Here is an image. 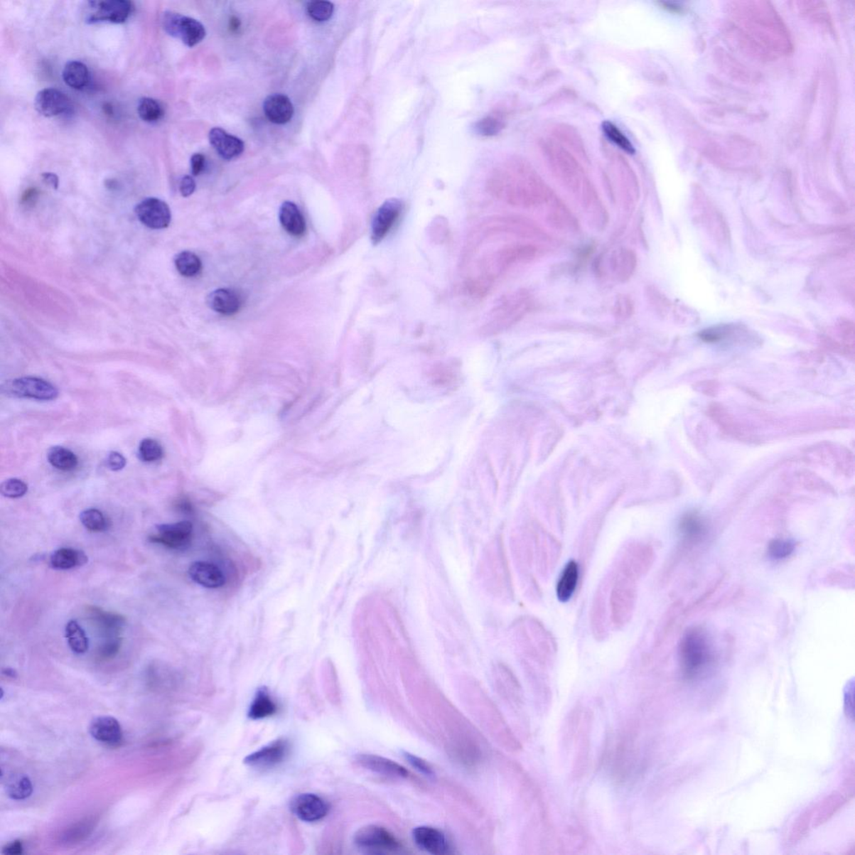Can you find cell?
Returning a JSON list of instances; mask_svg holds the SVG:
<instances>
[{
	"label": "cell",
	"instance_id": "6da1fadb",
	"mask_svg": "<svg viewBox=\"0 0 855 855\" xmlns=\"http://www.w3.org/2000/svg\"><path fill=\"white\" fill-rule=\"evenodd\" d=\"M729 16L737 26L773 55L792 50L790 33L771 3L737 1L729 4Z\"/></svg>",
	"mask_w": 855,
	"mask_h": 855
},
{
	"label": "cell",
	"instance_id": "7a4b0ae2",
	"mask_svg": "<svg viewBox=\"0 0 855 855\" xmlns=\"http://www.w3.org/2000/svg\"><path fill=\"white\" fill-rule=\"evenodd\" d=\"M500 174L499 192L511 203L536 207L551 199L546 184L527 166L518 163Z\"/></svg>",
	"mask_w": 855,
	"mask_h": 855
},
{
	"label": "cell",
	"instance_id": "3957f363",
	"mask_svg": "<svg viewBox=\"0 0 855 855\" xmlns=\"http://www.w3.org/2000/svg\"><path fill=\"white\" fill-rule=\"evenodd\" d=\"M679 653L682 671L689 678L701 674L713 660L708 635L697 628L687 630L682 637Z\"/></svg>",
	"mask_w": 855,
	"mask_h": 855
},
{
	"label": "cell",
	"instance_id": "277c9868",
	"mask_svg": "<svg viewBox=\"0 0 855 855\" xmlns=\"http://www.w3.org/2000/svg\"><path fill=\"white\" fill-rule=\"evenodd\" d=\"M543 148L554 173L564 185L576 193L592 194L581 166L569 152L554 143H547Z\"/></svg>",
	"mask_w": 855,
	"mask_h": 855
},
{
	"label": "cell",
	"instance_id": "5b68a950",
	"mask_svg": "<svg viewBox=\"0 0 855 855\" xmlns=\"http://www.w3.org/2000/svg\"><path fill=\"white\" fill-rule=\"evenodd\" d=\"M353 842L357 849L369 854L394 853L401 849L399 840L390 831L375 824L358 829Z\"/></svg>",
	"mask_w": 855,
	"mask_h": 855
},
{
	"label": "cell",
	"instance_id": "8992f818",
	"mask_svg": "<svg viewBox=\"0 0 855 855\" xmlns=\"http://www.w3.org/2000/svg\"><path fill=\"white\" fill-rule=\"evenodd\" d=\"M162 26L169 36L178 38L186 46L193 47L206 36L202 23L179 13L166 11L162 16Z\"/></svg>",
	"mask_w": 855,
	"mask_h": 855
},
{
	"label": "cell",
	"instance_id": "52a82bcc",
	"mask_svg": "<svg viewBox=\"0 0 855 855\" xmlns=\"http://www.w3.org/2000/svg\"><path fill=\"white\" fill-rule=\"evenodd\" d=\"M3 389L7 395L13 397L41 401L54 400L59 395L55 386L36 377H23L8 381Z\"/></svg>",
	"mask_w": 855,
	"mask_h": 855
},
{
	"label": "cell",
	"instance_id": "ba28073f",
	"mask_svg": "<svg viewBox=\"0 0 855 855\" xmlns=\"http://www.w3.org/2000/svg\"><path fill=\"white\" fill-rule=\"evenodd\" d=\"M156 532L149 537L151 542L173 550H184L192 542L193 527L189 522L163 524L157 525Z\"/></svg>",
	"mask_w": 855,
	"mask_h": 855
},
{
	"label": "cell",
	"instance_id": "9c48e42d",
	"mask_svg": "<svg viewBox=\"0 0 855 855\" xmlns=\"http://www.w3.org/2000/svg\"><path fill=\"white\" fill-rule=\"evenodd\" d=\"M87 21L89 23L112 22L122 23L130 17L133 6L127 0H109V1H90Z\"/></svg>",
	"mask_w": 855,
	"mask_h": 855
},
{
	"label": "cell",
	"instance_id": "30bf717a",
	"mask_svg": "<svg viewBox=\"0 0 855 855\" xmlns=\"http://www.w3.org/2000/svg\"><path fill=\"white\" fill-rule=\"evenodd\" d=\"M290 808L296 817L308 823L322 820L330 810L326 800L313 794H301L294 797Z\"/></svg>",
	"mask_w": 855,
	"mask_h": 855
},
{
	"label": "cell",
	"instance_id": "8fae6325",
	"mask_svg": "<svg viewBox=\"0 0 855 855\" xmlns=\"http://www.w3.org/2000/svg\"><path fill=\"white\" fill-rule=\"evenodd\" d=\"M135 211L138 219L148 227L164 229L170 225V208L158 198H150L142 200L137 205Z\"/></svg>",
	"mask_w": 855,
	"mask_h": 855
},
{
	"label": "cell",
	"instance_id": "7c38bea8",
	"mask_svg": "<svg viewBox=\"0 0 855 855\" xmlns=\"http://www.w3.org/2000/svg\"><path fill=\"white\" fill-rule=\"evenodd\" d=\"M403 211V204L397 199L387 200L376 212L372 222V239L378 243L388 235L398 222Z\"/></svg>",
	"mask_w": 855,
	"mask_h": 855
},
{
	"label": "cell",
	"instance_id": "4fadbf2b",
	"mask_svg": "<svg viewBox=\"0 0 855 855\" xmlns=\"http://www.w3.org/2000/svg\"><path fill=\"white\" fill-rule=\"evenodd\" d=\"M289 752V742L279 738L248 755L244 763L252 768H271L283 763Z\"/></svg>",
	"mask_w": 855,
	"mask_h": 855
},
{
	"label": "cell",
	"instance_id": "5bb4252c",
	"mask_svg": "<svg viewBox=\"0 0 855 855\" xmlns=\"http://www.w3.org/2000/svg\"><path fill=\"white\" fill-rule=\"evenodd\" d=\"M725 35L730 44L735 47V50L750 58L762 61L775 58V55L737 26L729 25Z\"/></svg>",
	"mask_w": 855,
	"mask_h": 855
},
{
	"label": "cell",
	"instance_id": "9a60e30c",
	"mask_svg": "<svg viewBox=\"0 0 855 855\" xmlns=\"http://www.w3.org/2000/svg\"><path fill=\"white\" fill-rule=\"evenodd\" d=\"M412 837L415 844L424 851L434 855L450 853L451 845L442 831L431 826H419L414 829Z\"/></svg>",
	"mask_w": 855,
	"mask_h": 855
},
{
	"label": "cell",
	"instance_id": "2e32d148",
	"mask_svg": "<svg viewBox=\"0 0 855 855\" xmlns=\"http://www.w3.org/2000/svg\"><path fill=\"white\" fill-rule=\"evenodd\" d=\"M35 106L42 116L53 117L69 112L71 104L69 98L60 90L46 88L38 92Z\"/></svg>",
	"mask_w": 855,
	"mask_h": 855
},
{
	"label": "cell",
	"instance_id": "e0dca14e",
	"mask_svg": "<svg viewBox=\"0 0 855 855\" xmlns=\"http://www.w3.org/2000/svg\"><path fill=\"white\" fill-rule=\"evenodd\" d=\"M355 761L360 767L380 775L406 778L409 775L407 769L400 765L399 763L391 760L389 758L375 755V754H358L355 758Z\"/></svg>",
	"mask_w": 855,
	"mask_h": 855
},
{
	"label": "cell",
	"instance_id": "ac0fdd59",
	"mask_svg": "<svg viewBox=\"0 0 855 855\" xmlns=\"http://www.w3.org/2000/svg\"><path fill=\"white\" fill-rule=\"evenodd\" d=\"M90 733L95 740L111 747L119 746L123 739L121 724L116 719L109 716H100L94 719L90 723Z\"/></svg>",
	"mask_w": 855,
	"mask_h": 855
},
{
	"label": "cell",
	"instance_id": "d6986e66",
	"mask_svg": "<svg viewBox=\"0 0 855 855\" xmlns=\"http://www.w3.org/2000/svg\"><path fill=\"white\" fill-rule=\"evenodd\" d=\"M209 141L218 154L226 160L236 158L244 151V143L241 139L221 128L212 129L209 133Z\"/></svg>",
	"mask_w": 855,
	"mask_h": 855
},
{
	"label": "cell",
	"instance_id": "ffe728a7",
	"mask_svg": "<svg viewBox=\"0 0 855 855\" xmlns=\"http://www.w3.org/2000/svg\"><path fill=\"white\" fill-rule=\"evenodd\" d=\"M189 576L193 581L210 589H217L225 584V577L219 568L207 561H195L190 566Z\"/></svg>",
	"mask_w": 855,
	"mask_h": 855
},
{
	"label": "cell",
	"instance_id": "44dd1931",
	"mask_svg": "<svg viewBox=\"0 0 855 855\" xmlns=\"http://www.w3.org/2000/svg\"><path fill=\"white\" fill-rule=\"evenodd\" d=\"M264 111L267 119L278 125H284L293 118L294 108L292 102L284 95H269L264 103Z\"/></svg>",
	"mask_w": 855,
	"mask_h": 855
},
{
	"label": "cell",
	"instance_id": "7402d4cb",
	"mask_svg": "<svg viewBox=\"0 0 855 855\" xmlns=\"http://www.w3.org/2000/svg\"><path fill=\"white\" fill-rule=\"evenodd\" d=\"M240 295L231 289H217L208 296L207 303L215 312L232 316L242 307Z\"/></svg>",
	"mask_w": 855,
	"mask_h": 855
},
{
	"label": "cell",
	"instance_id": "603a6c76",
	"mask_svg": "<svg viewBox=\"0 0 855 855\" xmlns=\"http://www.w3.org/2000/svg\"><path fill=\"white\" fill-rule=\"evenodd\" d=\"M89 613L90 618L98 625L106 638L119 637V633H122L124 625L126 624L125 618L119 614L103 611L97 606L90 608Z\"/></svg>",
	"mask_w": 855,
	"mask_h": 855
},
{
	"label": "cell",
	"instance_id": "cb8c5ba5",
	"mask_svg": "<svg viewBox=\"0 0 855 855\" xmlns=\"http://www.w3.org/2000/svg\"><path fill=\"white\" fill-rule=\"evenodd\" d=\"M579 565L575 561L568 562L561 572L556 585V596L561 603H567L574 595L579 581Z\"/></svg>",
	"mask_w": 855,
	"mask_h": 855
},
{
	"label": "cell",
	"instance_id": "d4e9b609",
	"mask_svg": "<svg viewBox=\"0 0 855 855\" xmlns=\"http://www.w3.org/2000/svg\"><path fill=\"white\" fill-rule=\"evenodd\" d=\"M281 226L286 232L294 237L303 236L306 231V223L303 214L294 203L285 202L279 211Z\"/></svg>",
	"mask_w": 855,
	"mask_h": 855
},
{
	"label": "cell",
	"instance_id": "484cf974",
	"mask_svg": "<svg viewBox=\"0 0 855 855\" xmlns=\"http://www.w3.org/2000/svg\"><path fill=\"white\" fill-rule=\"evenodd\" d=\"M88 557L83 552L72 548H60L50 556V566L55 570H70L87 564Z\"/></svg>",
	"mask_w": 855,
	"mask_h": 855
},
{
	"label": "cell",
	"instance_id": "4316f807",
	"mask_svg": "<svg viewBox=\"0 0 855 855\" xmlns=\"http://www.w3.org/2000/svg\"><path fill=\"white\" fill-rule=\"evenodd\" d=\"M278 709V704L272 699L269 690L266 687H261L257 692L247 715L251 719L259 720L274 715Z\"/></svg>",
	"mask_w": 855,
	"mask_h": 855
},
{
	"label": "cell",
	"instance_id": "83f0119b",
	"mask_svg": "<svg viewBox=\"0 0 855 855\" xmlns=\"http://www.w3.org/2000/svg\"><path fill=\"white\" fill-rule=\"evenodd\" d=\"M62 76L65 84L75 90L87 87L90 80L87 66L77 60L68 62L65 66Z\"/></svg>",
	"mask_w": 855,
	"mask_h": 855
},
{
	"label": "cell",
	"instance_id": "f1b7e54d",
	"mask_svg": "<svg viewBox=\"0 0 855 855\" xmlns=\"http://www.w3.org/2000/svg\"><path fill=\"white\" fill-rule=\"evenodd\" d=\"M637 265V259L630 250L623 249L615 252L611 257V269L619 279L625 280L633 275Z\"/></svg>",
	"mask_w": 855,
	"mask_h": 855
},
{
	"label": "cell",
	"instance_id": "f546056e",
	"mask_svg": "<svg viewBox=\"0 0 855 855\" xmlns=\"http://www.w3.org/2000/svg\"><path fill=\"white\" fill-rule=\"evenodd\" d=\"M47 457L50 464L59 470L71 471L78 466L77 456L64 447H52L48 451Z\"/></svg>",
	"mask_w": 855,
	"mask_h": 855
},
{
	"label": "cell",
	"instance_id": "4dcf8cb0",
	"mask_svg": "<svg viewBox=\"0 0 855 855\" xmlns=\"http://www.w3.org/2000/svg\"><path fill=\"white\" fill-rule=\"evenodd\" d=\"M65 638L69 647L76 654L88 651L89 640L85 630L76 620H71L65 627Z\"/></svg>",
	"mask_w": 855,
	"mask_h": 855
},
{
	"label": "cell",
	"instance_id": "1f68e13d",
	"mask_svg": "<svg viewBox=\"0 0 855 855\" xmlns=\"http://www.w3.org/2000/svg\"><path fill=\"white\" fill-rule=\"evenodd\" d=\"M6 794L14 800H23L32 795L33 785L28 776L14 775L9 778L6 785Z\"/></svg>",
	"mask_w": 855,
	"mask_h": 855
},
{
	"label": "cell",
	"instance_id": "d6a6232c",
	"mask_svg": "<svg viewBox=\"0 0 855 855\" xmlns=\"http://www.w3.org/2000/svg\"><path fill=\"white\" fill-rule=\"evenodd\" d=\"M176 269L184 276H194L202 270V262L192 252L185 251L179 253L175 259Z\"/></svg>",
	"mask_w": 855,
	"mask_h": 855
},
{
	"label": "cell",
	"instance_id": "836d02e7",
	"mask_svg": "<svg viewBox=\"0 0 855 855\" xmlns=\"http://www.w3.org/2000/svg\"><path fill=\"white\" fill-rule=\"evenodd\" d=\"M138 114L142 121L148 123H153L163 117L164 112L160 103L157 100L144 97L140 100L137 107Z\"/></svg>",
	"mask_w": 855,
	"mask_h": 855
},
{
	"label": "cell",
	"instance_id": "e575fe53",
	"mask_svg": "<svg viewBox=\"0 0 855 855\" xmlns=\"http://www.w3.org/2000/svg\"><path fill=\"white\" fill-rule=\"evenodd\" d=\"M721 65L726 71V73L733 75L735 79L743 81H753V74L738 61L734 60L732 56L725 55L724 52L721 53Z\"/></svg>",
	"mask_w": 855,
	"mask_h": 855
},
{
	"label": "cell",
	"instance_id": "d590c367",
	"mask_svg": "<svg viewBox=\"0 0 855 855\" xmlns=\"http://www.w3.org/2000/svg\"><path fill=\"white\" fill-rule=\"evenodd\" d=\"M801 4V11L805 16L826 28L832 26L829 11L824 3L802 2Z\"/></svg>",
	"mask_w": 855,
	"mask_h": 855
},
{
	"label": "cell",
	"instance_id": "8d00e7d4",
	"mask_svg": "<svg viewBox=\"0 0 855 855\" xmlns=\"http://www.w3.org/2000/svg\"><path fill=\"white\" fill-rule=\"evenodd\" d=\"M603 130L605 136L608 138L611 141L617 145L620 149L628 153L630 155L634 154L636 151L630 141L628 138L625 136V134L613 122H604L603 124Z\"/></svg>",
	"mask_w": 855,
	"mask_h": 855
},
{
	"label": "cell",
	"instance_id": "74e56055",
	"mask_svg": "<svg viewBox=\"0 0 855 855\" xmlns=\"http://www.w3.org/2000/svg\"><path fill=\"white\" fill-rule=\"evenodd\" d=\"M80 518L81 523L90 532H102L107 528V519L99 510H85L80 514Z\"/></svg>",
	"mask_w": 855,
	"mask_h": 855
},
{
	"label": "cell",
	"instance_id": "f35d334b",
	"mask_svg": "<svg viewBox=\"0 0 855 855\" xmlns=\"http://www.w3.org/2000/svg\"><path fill=\"white\" fill-rule=\"evenodd\" d=\"M679 529L685 538L694 539L704 531L703 520L696 513H689L681 520Z\"/></svg>",
	"mask_w": 855,
	"mask_h": 855
},
{
	"label": "cell",
	"instance_id": "ab89813d",
	"mask_svg": "<svg viewBox=\"0 0 855 855\" xmlns=\"http://www.w3.org/2000/svg\"><path fill=\"white\" fill-rule=\"evenodd\" d=\"M138 456L143 462L152 463L161 460L163 450L161 444L153 439H145L140 443Z\"/></svg>",
	"mask_w": 855,
	"mask_h": 855
},
{
	"label": "cell",
	"instance_id": "60d3db41",
	"mask_svg": "<svg viewBox=\"0 0 855 855\" xmlns=\"http://www.w3.org/2000/svg\"><path fill=\"white\" fill-rule=\"evenodd\" d=\"M308 16L318 22L327 21L333 16V4L329 1L309 2L307 6Z\"/></svg>",
	"mask_w": 855,
	"mask_h": 855
},
{
	"label": "cell",
	"instance_id": "b9f144b4",
	"mask_svg": "<svg viewBox=\"0 0 855 855\" xmlns=\"http://www.w3.org/2000/svg\"><path fill=\"white\" fill-rule=\"evenodd\" d=\"M795 544L790 539H778L773 541L768 546V555L775 560H782L790 557L795 552Z\"/></svg>",
	"mask_w": 855,
	"mask_h": 855
},
{
	"label": "cell",
	"instance_id": "7bdbcfd3",
	"mask_svg": "<svg viewBox=\"0 0 855 855\" xmlns=\"http://www.w3.org/2000/svg\"><path fill=\"white\" fill-rule=\"evenodd\" d=\"M0 491L6 498H21L27 493L28 485L21 480L9 479L3 482L0 486Z\"/></svg>",
	"mask_w": 855,
	"mask_h": 855
},
{
	"label": "cell",
	"instance_id": "ee69618b",
	"mask_svg": "<svg viewBox=\"0 0 855 855\" xmlns=\"http://www.w3.org/2000/svg\"><path fill=\"white\" fill-rule=\"evenodd\" d=\"M503 127L504 124L499 119L489 117L477 122L475 130L481 136H493L498 135Z\"/></svg>",
	"mask_w": 855,
	"mask_h": 855
},
{
	"label": "cell",
	"instance_id": "f6af8a7d",
	"mask_svg": "<svg viewBox=\"0 0 855 855\" xmlns=\"http://www.w3.org/2000/svg\"><path fill=\"white\" fill-rule=\"evenodd\" d=\"M122 638L119 637L104 639L98 651L99 658L108 660L116 657L122 647Z\"/></svg>",
	"mask_w": 855,
	"mask_h": 855
},
{
	"label": "cell",
	"instance_id": "bcb514c9",
	"mask_svg": "<svg viewBox=\"0 0 855 855\" xmlns=\"http://www.w3.org/2000/svg\"><path fill=\"white\" fill-rule=\"evenodd\" d=\"M403 756L410 765L416 769L419 773H423L424 775L427 777L434 776V771L432 767L426 761H424L423 758L409 752H404Z\"/></svg>",
	"mask_w": 855,
	"mask_h": 855
},
{
	"label": "cell",
	"instance_id": "7dc6e473",
	"mask_svg": "<svg viewBox=\"0 0 855 855\" xmlns=\"http://www.w3.org/2000/svg\"><path fill=\"white\" fill-rule=\"evenodd\" d=\"M127 465V460L122 453L112 451L107 456V466L113 471L122 470Z\"/></svg>",
	"mask_w": 855,
	"mask_h": 855
},
{
	"label": "cell",
	"instance_id": "c3c4849f",
	"mask_svg": "<svg viewBox=\"0 0 855 855\" xmlns=\"http://www.w3.org/2000/svg\"><path fill=\"white\" fill-rule=\"evenodd\" d=\"M195 183L192 176H185L181 181L180 192L184 198L190 197L195 192Z\"/></svg>",
	"mask_w": 855,
	"mask_h": 855
},
{
	"label": "cell",
	"instance_id": "681fc988",
	"mask_svg": "<svg viewBox=\"0 0 855 855\" xmlns=\"http://www.w3.org/2000/svg\"><path fill=\"white\" fill-rule=\"evenodd\" d=\"M190 166H192V173L194 176L202 173L205 166V156L199 153L194 154L190 159Z\"/></svg>",
	"mask_w": 855,
	"mask_h": 855
},
{
	"label": "cell",
	"instance_id": "f907efd6",
	"mask_svg": "<svg viewBox=\"0 0 855 855\" xmlns=\"http://www.w3.org/2000/svg\"><path fill=\"white\" fill-rule=\"evenodd\" d=\"M23 853V844L21 841H14L3 849V854L18 855Z\"/></svg>",
	"mask_w": 855,
	"mask_h": 855
},
{
	"label": "cell",
	"instance_id": "816d5d0a",
	"mask_svg": "<svg viewBox=\"0 0 855 855\" xmlns=\"http://www.w3.org/2000/svg\"><path fill=\"white\" fill-rule=\"evenodd\" d=\"M42 178L43 181H44L46 184L50 185L51 188H53L54 189L58 188L59 178L55 174L51 173H43Z\"/></svg>",
	"mask_w": 855,
	"mask_h": 855
},
{
	"label": "cell",
	"instance_id": "f5cc1de1",
	"mask_svg": "<svg viewBox=\"0 0 855 855\" xmlns=\"http://www.w3.org/2000/svg\"><path fill=\"white\" fill-rule=\"evenodd\" d=\"M37 192L36 189H28L25 194L23 195L22 200L25 203L31 202L33 198H36Z\"/></svg>",
	"mask_w": 855,
	"mask_h": 855
},
{
	"label": "cell",
	"instance_id": "db71d44e",
	"mask_svg": "<svg viewBox=\"0 0 855 855\" xmlns=\"http://www.w3.org/2000/svg\"><path fill=\"white\" fill-rule=\"evenodd\" d=\"M229 26H230L232 31H237L241 26V22L237 17L233 16L231 18L230 22H229Z\"/></svg>",
	"mask_w": 855,
	"mask_h": 855
},
{
	"label": "cell",
	"instance_id": "11a10c76",
	"mask_svg": "<svg viewBox=\"0 0 855 855\" xmlns=\"http://www.w3.org/2000/svg\"><path fill=\"white\" fill-rule=\"evenodd\" d=\"M3 673H4V674H6V676H9V677H14L16 676V671L11 670V668H7V670H4L3 671Z\"/></svg>",
	"mask_w": 855,
	"mask_h": 855
}]
</instances>
